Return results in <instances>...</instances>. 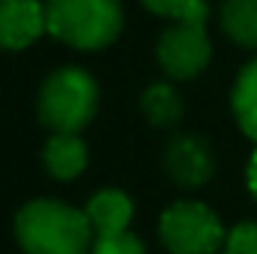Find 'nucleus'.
Segmentation results:
<instances>
[{
    "label": "nucleus",
    "mask_w": 257,
    "mask_h": 254,
    "mask_svg": "<svg viewBox=\"0 0 257 254\" xmlns=\"http://www.w3.org/2000/svg\"><path fill=\"white\" fill-rule=\"evenodd\" d=\"M162 242L171 254H212L218 251L224 230L215 212L197 200H180L162 215Z\"/></svg>",
    "instance_id": "20e7f679"
},
{
    "label": "nucleus",
    "mask_w": 257,
    "mask_h": 254,
    "mask_svg": "<svg viewBox=\"0 0 257 254\" xmlns=\"http://www.w3.org/2000/svg\"><path fill=\"white\" fill-rule=\"evenodd\" d=\"M248 189L257 197V150H254V156H251V162H248Z\"/></svg>",
    "instance_id": "dca6fc26"
},
{
    "label": "nucleus",
    "mask_w": 257,
    "mask_h": 254,
    "mask_svg": "<svg viewBox=\"0 0 257 254\" xmlns=\"http://www.w3.org/2000/svg\"><path fill=\"white\" fill-rule=\"evenodd\" d=\"M90 254H147V251H144V242L135 233L120 230V233H102V236H96Z\"/></svg>",
    "instance_id": "ddd939ff"
},
{
    "label": "nucleus",
    "mask_w": 257,
    "mask_h": 254,
    "mask_svg": "<svg viewBox=\"0 0 257 254\" xmlns=\"http://www.w3.org/2000/svg\"><path fill=\"white\" fill-rule=\"evenodd\" d=\"M147 9H153L156 15H165V18H183L189 9H192L197 0H141Z\"/></svg>",
    "instance_id": "2eb2a0df"
},
{
    "label": "nucleus",
    "mask_w": 257,
    "mask_h": 254,
    "mask_svg": "<svg viewBox=\"0 0 257 254\" xmlns=\"http://www.w3.org/2000/svg\"><path fill=\"white\" fill-rule=\"evenodd\" d=\"M141 108H144V114H147V120L153 126H174L180 120V114H183V102L168 84H153L144 93Z\"/></svg>",
    "instance_id": "f8f14e48"
},
{
    "label": "nucleus",
    "mask_w": 257,
    "mask_h": 254,
    "mask_svg": "<svg viewBox=\"0 0 257 254\" xmlns=\"http://www.w3.org/2000/svg\"><path fill=\"white\" fill-rule=\"evenodd\" d=\"M209 39L200 21L180 18L174 27H168L159 39V63L171 78H194L209 63Z\"/></svg>",
    "instance_id": "39448f33"
},
{
    "label": "nucleus",
    "mask_w": 257,
    "mask_h": 254,
    "mask_svg": "<svg viewBox=\"0 0 257 254\" xmlns=\"http://www.w3.org/2000/svg\"><path fill=\"white\" fill-rule=\"evenodd\" d=\"M224 254H257V224L242 221L227 233V251Z\"/></svg>",
    "instance_id": "4468645a"
},
{
    "label": "nucleus",
    "mask_w": 257,
    "mask_h": 254,
    "mask_svg": "<svg viewBox=\"0 0 257 254\" xmlns=\"http://www.w3.org/2000/svg\"><path fill=\"white\" fill-rule=\"evenodd\" d=\"M221 27L233 42L257 48V0H224Z\"/></svg>",
    "instance_id": "9d476101"
},
{
    "label": "nucleus",
    "mask_w": 257,
    "mask_h": 254,
    "mask_svg": "<svg viewBox=\"0 0 257 254\" xmlns=\"http://www.w3.org/2000/svg\"><path fill=\"white\" fill-rule=\"evenodd\" d=\"M84 212H87L96 236H102V233H120V230H126L128 218H132V200L123 191L105 189L90 197V203H87Z\"/></svg>",
    "instance_id": "1a4fd4ad"
},
{
    "label": "nucleus",
    "mask_w": 257,
    "mask_h": 254,
    "mask_svg": "<svg viewBox=\"0 0 257 254\" xmlns=\"http://www.w3.org/2000/svg\"><path fill=\"white\" fill-rule=\"evenodd\" d=\"M233 114L239 129L257 141V60L245 66L233 84Z\"/></svg>",
    "instance_id": "9b49d317"
},
{
    "label": "nucleus",
    "mask_w": 257,
    "mask_h": 254,
    "mask_svg": "<svg viewBox=\"0 0 257 254\" xmlns=\"http://www.w3.org/2000/svg\"><path fill=\"white\" fill-rule=\"evenodd\" d=\"M45 27V6L39 0H0V48L21 51Z\"/></svg>",
    "instance_id": "0eeeda50"
},
{
    "label": "nucleus",
    "mask_w": 257,
    "mask_h": 254,
    "mask_svg": "<svg viewBox=\"0 0 257 254\" xmlns=\"http://www.w3.org/2000/svg\"><path fill=\"white\" fill-rule=\"evenodd\" d=\"M15 236L27 254H87L93 224L81 209L57 200H33L15 215Z\"/></svg>",
    "instance_id": "f257e3e1"
},
{
    "label": "nucleus",
    "mask_w": 257,
    "mask_h": 254,
    "mask_svg": "<svg viewBox=\"0 0 257 254\" xmlns=\"http://www.w3.org/2000/svg\"><path fill=\"white\" fill-rule=\"evenodd\" d=\"M165 168L171 174V180H177L180 186H200L212 177L215 171V159H212V150L203 138H194V135H177L171 144H168V153H165Z\"/></svg>",
    "instance_id": "423d86ee"
},
{
    "label": "nucleus",
    "mask_w": 257,
    "mask_h": 254,
    "mask_svg": "<svg viewBox=\"0 0 257 254\" xmlns=\"http://www.w3.org/2000/svg\"><path fill=\"white\" fill-rule=\"evenodd\" d=\"M42 162H45V168H48L51 177L72 180V177H78L87 168V147H84V141L78 135L54 132V138L45 144Z\"/></svg>",
    "instance_id": "6e6552de"
},
{
    "label": "nucleus",
    "mask_w": 257,
    "mask_h": 254,
    "mask_svg": "<svg viewBox=\"0 0 257 254\" xmlns=\"http://www.w3.org/2000/svg\"><path fill=\"white\" fill-rule=\"evenodd\" d=\"M45 27L66 45L96 51L117 39L123 27L120 0H48Z\"/></svg>",
    "instance_id": "f03ea898"
},
{
    "label": "nucleus",
    "mask_w": 257,
    "mask_h": 254,
    "mask_svg": "<svg viewBox=\"0 0 257 254\" xmlns=\"http://www.w3.org/2000/svg\"><path fill=\"white\" fill-rule=\"evenodd\" d=\"M96 105H99L96 81L75 66H66L48 75L39 90V120L51 132L78 135L93 120Z\"/></svg>",
    "instance_id": "7ed1b4c3"
}]
</instances>
